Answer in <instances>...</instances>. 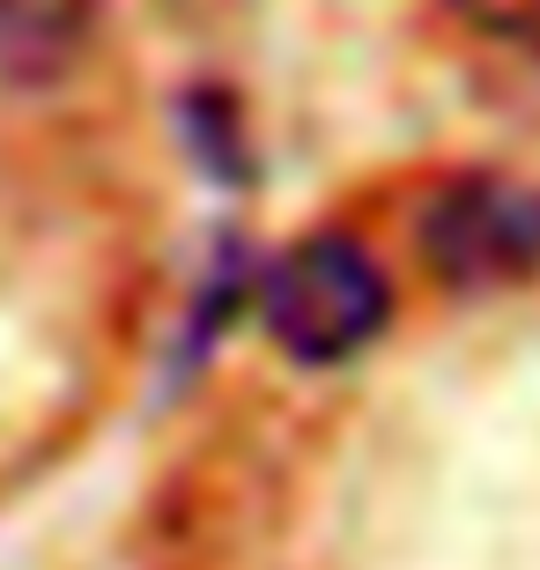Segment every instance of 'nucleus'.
I'll use <instances>...</instances> for the list:
<instances>
[{
	"label": "nucleus",
	"instance_id": "f257e3e1",
	"mask_svg": "<svg viewBox=\"0 0 540 570\" xmlns=\"http://www.w3.org/2000/svg\"><path fill=\"white\" fill-rule=\"evenodd\" d=\"M393 318V282L348 230H318L259 267V326L289 363L333 371L363 356Z\"/></svg>",
	"mask_w": 540,
	"mask_h": 570
},
{
	"label": "nucleus",
	"instance_id": "f03ea898",
	"mask_svg": "<svg viewBox=\"0 0 540 570\" xmlns=\"http://www.w3.org/2000/svg\"><path fill=\"white\" fill-rule=\"evenodd\" d=\"M422 259L444 289H511L540 275V186L467 170L422 208Z\"/></svg>",
	"mask_w": 540,
	"mask_h": 570
},
{
	"label": "nucleus",
	"instance_id": "7ed1b4c3",
	"mask_svg": "<svg viewBox=\"0 0 540 570\" xmlns=\"http://www.w3.org/2000/svg\"><path fill=\"white\" fill-rule=\"evenodd\" d=\"M97 0H0V89H52L82 67Z\"/></svg>",
	"mask_w": 540,
	"mask_h": 570
},
{
	"label": "nucleus",
	"instance_id": "20e7f679",
	"mask_svg": "<svg viewBox=\"0 0 540 570\" xmlns=\"http://www.w3.org/2000/svg\"><path fill=\"white\" fill-rule=\"evenodd\" d=\"M245 296H259V267H252V253L237 245V237H223V245H215V259H208V275H200V289H193V318L178 326L170 379H193V371L208 363V348L223 341V326L245 312Z\"/></svg>",
	"mask_w": 540,
	"mask_h": 570
},
{
	"label": "nucleus",
	"instance_id": "39448f33",
	"mask_svg": "<svg viewBox=\"0 0 540 570\" xmlns=\"http://www.w3.org/2000/svg\"><path fill=\"white\" fill-rule=\"evenodd\" d=\"M178 134H186V148L200 156V170H208L215 186H252L245 127H237V111H229L215 89H193V97H178Z\"/></svg>",
	"mask_w": 540,
	"mask_h": 570
},
{
	"label": "nucleus",
	"instance_id": "423d86ee",
	"mask_svg": "<svg viewBox=\"0 0 540 570\" xmlns=\"http://www.w3.org/2000/svg\"><path fill=\"white\" fill-rule=\"evenodd\" d=\"M452 8H459V22H474L481 38L540 52V0H452Z\"/></svg>",
	"mask_w": 540,
	"mask_h": 570
}]
</instances>
